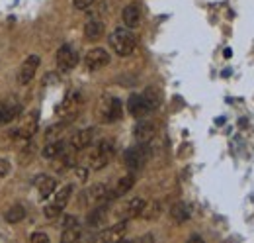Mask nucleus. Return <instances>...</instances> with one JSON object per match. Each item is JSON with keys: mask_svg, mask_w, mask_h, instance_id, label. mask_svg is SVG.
<instances>
[{"mask_svg": "<svg viewBox=\"0 0 254 243\" xmlns=\"http://www.w3.org/2000/svg\"><path fill=\"white\" fill-rule=\"evenodd\" d=\"M53 198L45 204V208H43V214H45V218H49V220H53V218H59L61 212L64 210V206L68 204V200H70V196H72V186L70 184H66L63 186L61 190H57V192H53L51 194Z\"/></svg>", "mask_w": 254, "mask_h": 243, "instance_id": "obj_4", "label": "nucleus"}, {"mask_svg": "<svg viewBox=\"0 0 254 243\" xmlns=\"http://www.w3.org/2000/svg\"><path fill=\"white\" fill-rule=\"evenodd\" d=\"M92 139H94V127H84V129H78L76 133L70 135L68 147L74 151H82L92 143Z\"/></svg>", "mask_w": 254, "mask_h": 243, "instance_id": "obj_12", "label": "nucleus"}, {"mask_svg": "<svg viewBox=\"0 0 254 243\" xmlns=\"http://www.w3.org/2000/svg\"><path fill=\"white\" fill-rule=\"evenodd\" d=\"M106 216H108L106 206H104V204H100V206H96L94 208V212L88 216V224H90V226H94V228H98V226H102V222L106 220Z\"/></svg>", "mask_w": 254, "mask_h": 243, "instance_id": "obj_26", "label": "nucleus"}, {"mask_svg": "<svg viewBox=\"0 0 254 243\" xmlns=\"http://www.w3.org/2000/svg\"><path fill=\"white\" fill-rule=\"evenodd\" d=\"M30 242L32 243H49V236L43 234V232H35L30 236Z\"/></svg>", "mask_w": 254, "mask_h": 243, "instance_id": "obj_28", "label": "nucleus"}, {"mask_svg": "<svg viewBox=\"0 0 254 243\" xmlns=\"http://www.w3.org/2000/svg\"><path fill=\"white\" fill-rule=\"evenodd\" d=\"M10 173V163L6 159H0V179H4Z\"/></svg>", "mask_w": 254, "mask_h": 243, "instance_id": "obj_30", "label": "nucleus"}, {"mask_svg": "<svg viewBox=\"0 0 254 243\" xmlns=\"http://www.w3.org/2000/svg\"><path fill=\"white\" fill-rule=\"evenodd\" d=\"M143 206H145V200H143V198H139V196H137V198H131V200H127L126 204L120 208V216H122L124 220L139 218Z\"/></svg>", "mask_w": 254, "mask_h": 243, "instance_id": "obj_16", "label": "nucleus"}, {"mask_svg": "<svg viewBox=\"0 0 254 243\" xmlns=\"http://www.w3.org/2000/svg\"><path fill=\"white\" fill-rule=\"evenodd\" d=\"M80 108H82V94L78 91H70L63 98V102H61L57 114H59V118H61L64 123H70V122L78 116Z\"/></svg>", "mask_w": 254, "mask_h": 243, "instance_id": "obj_5", "label": "nucleus"}, {"mask_svg": "<svg viewBox=\"0 0 254 243\" xmlns=\"http://www.w3.org/2000/svg\"><path fill=\"white\" fill-rule=\"evenodd\" d=\"M114 155H116L114 141L112 139H102L94 149L90 151V155H88V167L92 171H100V169H104L114 159Z\"/></svg>", "mask_w": 254, "mask_h": 243, "instance_id": "obj_3", "label": "nucleus"}, {"mask_svg": "<svg viewBox=\"0 0 254 243\" xmlns=\"http://www.w3.org/2000/svg\"><path fill=\"white\" fill-rule=\"evenodd\" d=\"M104 24L100 22V20H90V22H86V26H84V37L88 39V41H98L102 35H104Z\"/></svg>", "mask_w": 254, "mask_h": 243, "instance_id": "obj_21", "label": "nucleus"}, {"mask_svg": "<svg viewBox=\"0 0 254 243\" xmlns=\"http://www.w3.org/2000/svg\"><path fill=\"white\" fill-rule=\"evenodd\" d=\"M127 110L133 118H145L153 110V106L149 104L145 94H131L127 100Z\"/></svg>", "mask_w": 254, "mask_h": 243, "instance_id": "obj_9", "label": "nucleus"}, {"mask_svg": "<svg viewBox=\"0 0 254 243\" xmlns=\"http://www.w3.org/2000/svg\"><path fill=\"white\" fill-rule=\"evenodd\" d=\"M149 157H151V151H149V145L147 143H139L135 147H129L124 153V161H126L127 169H131V171L143 169L145 163L149 161Z\"/></svg>", "mask_w": 254, "mask_h": 243, "instance_id": "obj_6", "label": "nucleus"}, {"mask_svg": "<svg viewBox=\"0 0 254 243\" xmlns=\"http://www.w3.org/2000/svg\"><path fill=\"white\" fill-rule=\"evenodd\" d=\"M133 184H135V177H133V175H126V177H122L120 181L116 182V186L110 190V200L120 198V196L127 194V192L133 188Z\"/></svg>", "mask_w": 254, "mask_h": 243, "instance_id": "obj_20", "label": "nucleus"}, {"mask_svg": "<svg viewBox=\"0 0 254 243\" xmlns=\"http://www.w3.org/2000/svg\"><path fill=\"white\" fill-rule=\"evenodd\" d=\"M108 41H110L112 49H114L120 57H129V55L135 51V47H137V37L127 30V28H118V30H114L110 33Z\"/></svg>", "mask_w": 254, "mask_h": 243, "instance_id": "obj_2", "label": "nucleus"}, {"mask_svg": "<svg viewBox=\"0 0 254 243\" xmlns=\"http://www.w3.org/2000/svg\"><path fill=\"white\" fill-rule=\"evenodd\" d=\"M57 67H59V71H72L74 67H76V63H78V53L70 47V45H63V47H59V51H57Z\"/></svg>", "mask_w": 254, "mask_h": 243, "instance_id": "obj_11", "label": "nucleus"}, {"mask_svg": "<svg viewBox=\"0 0 254 243\" xmlns=\"http://www.w3.org/2000/svg\"><path fill=\"white\" fill-rule=\"evenodd\" d=\"M80 240V228L74 226V228H64L63 236H61V242L63 243H72Z\"/></svg>", "mask_w": 254, "mask_h": 243, "instance_id": "obj_27", "label": "nucleus"}, {"mask_svg": "<svg viewBox=\"0 0 254 243\" xmlns=\"http://www.w3.org/2000/svg\"><path fill=\"white\" fill-rule=\"evenodd\" d=\"M157 133V123L151 120H139L135 125V139L139 143H149Z\"/></svg>", "mask_w": 254, "mask_h": 243, "instance_id": "obj_15", "label": "nucleus"}, {"mask_svg": "<svg viewBox=\"0 0 254 243\" xmlns=\"http://www.w3.org/2000/svg\"><path fill=\"white\" fill-rule=\"evenodd\" d=\"M64 149H66V143H64L63 139H55V141L51 139V141L43 147L41 153H43V157H47V159H57Z\"/></svg>", "mask_w": 254, "mask_h": 243, "instance_id": "obj_23", "label": "nucleus"}, {"mask_svg": "<svg viewBox=\"0 0 254 243\" xmlns=\"http://www.w3.org/2000/svg\"><path fill=\"white\" fill-rule=\"evenodd\" d=\"M126 234H127V220H124V222H118L116 226L106 228L104 232H100V234L96 236V240H98V242L114 243V242L124 240V236H126Z\"/></svg>", "mask_w": 254, "mask_h": 243, "instance_id": "obj_14", "label": "nucleus"}, {"mask_svg": "<svg viewBox=\"0 0 254 243\" xmlns=\"http://www.w3.org/2000/svg\"><path fill=\"white\" fill-rule=\"evenodd\" d=\"M110 63V55L104 47H94L86 53V59H84V65L88 71H98L102 67H106Z\"/></svg>", "mask_w": 254, "mask_h": 243, "instance_id": "obj_13", "label": "nucleus"}, {"mask_svg": "<svg viewBox=\"0 0 254 243\" xmlns=\"http://www.w3.org/2000/svg\"><path fill=\"white\" fill-rule=\"evenodd\" d=\"M76 177H78V181H86V179H88V169L76 167Z\"/></svg>", "mask_w": 254, "mask_h": 243, "instance_id": "obj_32", "label": "nucleus"}, {"mask_svg": "<svg viewBox=\"0 0 254 243\" xmlns=\"http://www.w3.org/2000/svg\"><path fill=\"white\" fill-rule=\"evenodd\" d=\"M22 112V106L18 102H12V100H4L0 102V123H8L14 118H18Z\"/></svg>", "mask_w": 254, "mask_h": 243, "instance_id": "obj_17", "label": "nucleus"}, {"mask_svg": "<svg viewBox=\"0 0 254 243\" xmlns=\"http://www.w3.org/2000/svg\"><path fill=\"white\" fill-rule=\"evenodd\" d=\"M37 123H39V112L37 110H32L30 114H26L20 123H18V127H16V137L18 139H24V141H28V139H32L33 133L37 131Z\"/></svg>", "mask_w": 254, "mask_h": 243, "instance_id": "obj_8", "label": "nucleus"}, {"mask_svg": "<svg viewBox=\"0 0 254 243\" xmlns=\"http://www.w3.org/2000/svg\"><path fill=\"white\" fill-rule=\"evenodd\" d=\"M110 200V188L106 184H94L90 186L88 190L82 192V206H88V208H96L100 204H106Z\"/></svg>", "mask_w": 254, "mask_h": 243, "instance_id": "obj_7", "label": "nucleus"}, {"mask_svg": "<svg viewBox=\"0 0 254 243\" xmlns=\"http://www.w3.org/2000/svg\"><path fill=\"white\" fill-rule=\"evenodd\" d=\"M74 226H78L76 216H64L63 218V230L64 228H74Z\"/></svg>", "mask_w": 254, "mask_h": 243, "instance_id": "obj_29", "label": "nucleus"}, {"mask_svg": "<svg viewBox=\"0 0 254 243\" xmlns=\"http://www.w3.org/2000/svg\"><path fill=\"white\" fill-rule=\"evenodd\" d=\"M122 18H124V24H126L127 28H137V26L141 24V18H143L141 8H139L137 4H129V6L124 8Z\"/></svg>", "mask_w": 254, "mask_h": 243, "instance_id": "obj_19", "label": "nucleus"}, {"mask_svg": "<svg viewBox=\"0 0 254 243\" xmlns=\"http://www.w3.org/2000/svg\"><path fill=\"white\" fill-rule=\"evenodd\" d=\"M35 188L39 192V198H49L57 188V181L53 177H49V175H39L35 179Z\"/></svg>", "mask_w": 254, "mask_h": 243, "instance_id": "obj_18", "label": "nucleus"}, {"mask_svg": "<svg viewBox=\"0 0 254 243\" xmlns=\"http://www.w3.org/2000/svg\"><path fill=\"white\" fill-rule=\"evenodd\" d=\"M26 218V208L22 206V204H14V206H10L6 214H4V220L8 222V224H18V222H22Z\"/></svg>", "mask_w": 254, "mask_h": 243, "instance_id": "obj_24", "label": "nucleus"}, {"mask_svg": "<svg viewBox=\"0 0 254 243\" xmlns=\"http://www.w3.org/2000/svg\"><path fill=\"white\" fill-rule=\"evenodd\" d=\"M96 114H98V120L102 122V123H114V122L122 120V116H124V104H122L120 98H114L110 94H104L98 100Z\"/></svg>", "mask_w": 254, "mask_h": 243, "instance_id": "obj_1", "label": "nucleus"}, {"mask_svg": "<svg viewBox=\"0 0 254 243\" xmlns=\"http://www.w3.org/2000/svg\"><path fill=\"white\" fill-rule=\"evenodd\" d=\"M162 212V206H160V202L157 200H153V202H145V206H143V210H141V218H145V220H157Z\"/></svg>", "mask_w": 254, "mask_h": 243, "instance_id": "obj_25", "label": "nucleus"}, {"mask_svg": "<svg viewBox=\"0 0 254 243\" xmlns=\"http://www.w3.org/2000/svg\"><path fill=\"white\" fill-rule=\"evenodd\" d=\"M170 216H172V220L178 222V224L190 220V216H191L190 204H186V202H176V204L170 208Z\"/></svg>", "mask_w": 254, "mask_h": 243, "instance_id": "obj_22", "label": "nucleus"}, {"mask_svg": "<svg viewBox=\"0 0 254 243\" xmlns=\"http://www.w3.org/2000/svg\"><path fill=\"white\" fill-rule=\"evenodd\" d=\"M39 63H41L39 55L32 53L28 59L20 65V71H18V77H16L18 85H28L32 81L33 77H35V73H37V69H39Z\"/></svg>", "mask_w": 254, "mask_h": 243, "instance_id": "obj_10", "label": "nucleus"}, {"mask_svg": "<svg viewBox=\"0 0 254 243\" xmlns=\"http://www.w3.org/2000/svg\"><path fill=\"white\" fill-rule=\"evenodd\" d=\"M92 2H94V0H72L74 8H78V10H86L88 6H92Z\"/></svg>", "mask_w": 254, "mask_h": 243, "instance_id": "obj_31", "label": "nucleus"}]
</instances>
